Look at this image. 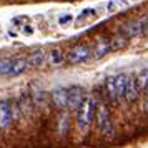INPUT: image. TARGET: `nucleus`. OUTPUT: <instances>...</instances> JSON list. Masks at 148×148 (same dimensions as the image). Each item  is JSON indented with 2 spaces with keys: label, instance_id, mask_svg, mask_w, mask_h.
<instances>
[{
  "label": "nucleus",
  "instance_id": "1",
  "mask_svg": "<svg viewBox=\"0 0 148 148\" xmlns=\"http://www.w3.org/2000/svg\"><path fill=\"white\" fill-rule=\"evenodd\" d=\"M95 113V100L93 97H85V100L82 101V105L77 108V125L80 128L82 133H85L92 123Z\"/></svg>",
  "mask_w": 148,
  "mask_h": 148
},
{
  "label": "nucleus",
  "instance_id": "2",
  "mask_svg": "<svg viewBox=\"0 0 148 148\" xmlns=\"http://www.w3.org/2000/svg\"><path fill=\"white\" fill-rule=\"evenodd\" d=\"M97 125L103 135L112 133V118H110V112L105 105H98V108H97Z\"/></svg>",
  "mask_w": 148,
  "mask_h": 148
},
{
  "label": "nucleus",
  "instance_id": "3",
  "mask_svg": "<svg viewBox=\"0 0 148 148\" xmlns=\"http://www.w3.org/2000/svg\"><path fill=\"white\" fill-rule=\"evenodd\" d=\"M90 53L92 52H90V48L87 45H77V47H73L67 53V62L72 63V65H77V63H82V62L88 60Z\"/></svg>",
  "mask_w": 148,
  "mask_h": 148
},
{
  "label": "nucleus",
  "instance_id": "4",
  "mask_svg": "<svg viewBox=\"0 0 148 148\" xmlns=\"http://www.w3.org/2000/svg\"><path fill=\"white\" fill-rule=\"evenodd\" d=\"M67 93H68L67 108H70V110L78 108L82 105V101L85 100V92H83V88L78 87V85H73V87L67 88Z\"/></svg>",
  "mask_w": 148,
  "mask_h": 148
},
{
  "label": "nucleus",
  "instance_id": "5",
  "mask_svg": "<svg viewBox=\"0 0 148 148\" xmlns=\"http://www.w3.org/2000/svg\"><path fill=\"white\" fill-rule=\"evenodd\" d=\"M14 118L12 105L8 101H0V128H7Z\"/></svg>",
  "mask_w": 148,
  "mask_h": 148
},
{
  "label": "nucleus",
  "instance_id": "6",
  "mask_svg": "<svg viewBox=\"0 0 148 148\" xmlns=\"http://www.w3.org/2000/svg\"><path fill=\"white\" fill-rule=\"evenodd\" d=\"M52 101L57 108H67V101H68V93H67V88H57L52 92Z\"/></svg>",
  "mask_w": 148,
  "mask_h": 148
},
{
  "label": "nucleus",
  "instance_id": "7",
  "mask_svg": "<svg viewBox=\"0 0 148 148\" xmlns=\"http://www.w3.org/2000/svg\"><path fill=\"white\" fill-rule=\"evenodd\" d=\"M138 83L135 77H128V83H127V90H125V100L127 101H135L138 98Z\"/></svg>",
  "mask_w": 148,
  "mask_h": 148
},
{
  "label": "nucleus",
  "instance_id": "8",
  "mask_svg": "<svg viewBox=\"0 0 148 148\" xmlns=\"http://www.w3.org/2000/svg\"><path fill=\"white\" fill-rule=\"evenodd\" d=\"M123 34L127 35L128 38H133V37H141V20H133L127 23L123 27Z\"/></svg>",
  "mask_w": 148,
  "mask_h": 148
},
{
  "label": "nucleus",
  "instance_id": "9",
  "mask_svg": "<svg viewBox=\"0 0 148 148\" xmlns=\"http://www.w3.org/2000/svg\"><path fill=\"white\" fill-rule=\"evenodd\" d=\"M128 43V37L123 32L120 34H116L112 37V40H110V50L112 52H116V50H121V48H125Z\"/></svg>",
  "mask_w": 148,
  "mask_h": 148
},
{
  "label": "nucleus",
  "instance_id": "10",
  "mask_svg": "<svg viewBox=\"0 0 148 148\" xmlns=\"http://www.w3.org/2000/svg\"><path fill=\"white\" fill-rule=\"evenodd\" d=\"M45 58H47L45 52H43V50H37V52H34V53H32V55H30V57L27 58L28 67H32V68L42 67V65L45 63Z\"/></svg>",
  "mask_w": 148,
  "mask_h": 148
},
{
  "label": "nucleus",
  "instance_id": "11",
  "mask_svg": "<svg viewBox=\"0 0 148 148\" xmlns=\"http://www.w3.org/2000/svg\"><path fill=\"white\" fill-rule=\"evenodd\" d=\"M127 83H128V75L120 73L115 75V87H116V95L125 98V90H127Z\"/></svg>",
  "mask_w": 148,
  "mask_h": 148
},
{
  "label": "nucleus",
  "instance_id": "12",
  "mask_svg": "<svg viewBox=\"0 0 148 148\" xmlns=\"http://www.w3.org/2000/svg\"><path fill=\"white\" fill-rule=\"evenodd\" d=\"M28 68V62L27 58H17V60H14V65H12V70H10V77H17V75L23 73L25 70Z\"/></svg>",
  "mask_w": 148,
  "mask_h": 148
},
{
  "label": "nucleus",
  "instance_id": "13",
  "mask_svg": "<svg viewBox=\"0 0 148 148\" xmlns=\"http://www.w3.org/2000/svg\"><path fill=\"white\" fill-rule=\"evenodd\" d=\"M48 62L52 65H55V67H58V65H62L65 62V55H63V52H62L60 48H53L48 53Z\"/></svg>",
  "mask_w": 148,
  "mask_h": 148
},
{
  "label": "nucleus",
  "instance_id": "14",
  "mask_svg": "<svg viewBox=\"0 0 148 148\" xmlns=\"http://www.w3.org/2000/svg\"><path fill=\"white\" fill-rule=\"evenodd\" d=\"M105 85H107V93H108V97H110V100L115 103V101L118 100V95H116V87H115V75H110V77H107Z\"/></svg>",
  "mask_w": 148,
  "mask_h": 148
},
{
  "label": "nucleus",
  "instance_id": "15",
  "mask_svg": "<svg viewBox=\"0 0 148 148\" xmlns=\"http://www.w3.org/2000/svg\"><path fill=\"white\" fill-rule=\"evenodd\" d=\"M108 52H112L110 50V40H98L97 43V47H95V58H101V57H105Z\"/></svg>",
  "mask_w": 148,
  "mask_h": 148
},
{
  "label": "nucleus",
  "instance_id": "16",
  "mask_svg": "<svg viewBox=\"0 0 148 148\" xmlns=\"http://www.w3.org/2000/svg\"><path fill=\"white\" fill-rule=\"evenodd\" d=\"M12 65H14L12 58H2L0 60V75H8L12 70Z\"/></svg>",
  "mask_w": 148,
  "mask_h": 148
},
{
  "label": "nucleus",
  "instance_id": "17",
  "mask_svg": "<svg viewBox=\"0 0 148 148\" xmlns=\"http://www.w3.org/2000/svg\"><path fill=\"white\" fill-rule=\"evenodd\" d=\"M135 78H136L138 87H140V88H145V85L148 83V70H141L140 73L135 77Z\"/></svg>",
  "mask_w": 148,
  "mask_h": 148
},
{
  "label": "nucleus",
  "instance_id": "18",
  "mask_svg": "<svg viewBox=\"0 0 148 148\" xmlns=\"http://www.w3.org/2000/svg\"><path fill=\"white\" fill-rule=\"evenodd\" d=\"M141 37H148V17L141 20Z\"/></svg>",
  "mask_w": 148,
  "mask_h": 148
},
{
  "label": "nucleus",
  "instance_id": "19",
  "mask_svg": "<svg viewBox=\"0 0 148 148\" xmlns=\"http://www.w3.org/2000/svg\"><path fill=\"white\" fill-rule=\"evenodd\" d=\"M65 123H67V115H62V118H60V133L65 132Z\"/></svg>",
  "mask_w": 148,
  "mask_h": 148
},
{
  "label": "nucleus",
  "instance_id": "20",
  "mask_svg": "<svg viewBox=\"0 0 148 148\" xmlns=\"http://www.w3.org/2000/svg\"><path fill=\"white\" fill-rule=\"evenodd\" d=\"M72 20V17H70V15H65V17H60V23H67V22H70Z\"/></svg>",
  "mask_w": 148,
  "mask_h": 148
},
{
  "label": "nucleus",
  "instance_id": "21",
  "mask_svg": "<svg viewBox=\"0 0 148 148\" xmlns=\"http://www.w3.org/2000/svg\"><path fill=\"white\" fill-rule=\"evenodd\" d=\"M145 110L148 112V100H147V103H145Z\"/></svg>",
  "mask_w": 148,
  "mask_h": 148
}]
</instances>
